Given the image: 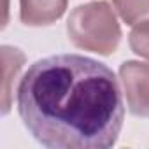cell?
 <instances>
[{"instance_id":"cell-1","label":"cell","mask_w":149,"mask_h":149,"mask_svg":"<svg viewBox=\"0 0 149 149\" xmlns=\"http://www.w3.org/2000/svg\"><path fill=\"white\" fill-rule=\"evenodd\" d=\"M16 93L23 126L46 147L109 149L118 142L125 121L121 88L98 60L83 54L37 60Z\"/></svg>"},{"instance_id":"cell-2","label":"cell","mask_w":149,"mask_h":149,"mask_svg":"<svg viewBox=\"0 0 149 149\" xmlns=\"http://www.w3.org/2000/svg\"><path fill=\"white\" fill-rule=\"evenodd\" d=\"M68 40L84 51L112 54L121 40V26L109 2L98 0L77 6L67 19Z\"/></svg>"},{"instance_id":"cell-3","label":"cell","mask_w":149,"mask_h":149,"mask_svg":"<svg viewBox=\"0 0 149 149\" xmlns=\"http://www.w3.org/2000/svg\"><path fill=\"white\" fill-rule=\"evenodd\" d=\"M126 107L133 116L149 118V65L128 60L119 67Z\"/></svg>"},{"instance_id":"cell-4","label":"cell","mask_w":149,"mask_h":149,"mask_svg":"<svg viewBox=\"0 0 149 149\" xmlns=\"http://www.w3.org/2000/svg\"><path fill=\"white\" fill-rule=\"evenodd\" d=\"M68 0H19V19L26 26H47L67 11Z\"/></svg>"},{"instance_id":"cell-5","label":"cell","mask_w":149,"mask_h":149,"mask_svg":"<svg viewBox=\"0 0 149 149\" xmlns=\"http://www.w3.org/2000/svg\"><path fill=\"white\" fill-rule=\"evenodd\" d=\"M2 70H4V81H2V114H9L13 98H14V83L19 76V72L25 65V54L13 46H2Z\"/></svg>"},{"instance_id":"cell-6","label":"cell","mask_w":149,"mask_h":149,"mask_svg":"<svg viewBox=\"0 0 149 149\" xmlns=\"http://www.w3.org/2000/svg\"><path fill=\"white\" fill-rule=\"evenodd\" d=\"M112 4L119 18L130 26L149 19V0H112Z\"/></svg>"},{"instance_id":"cell-7","label":"cell","mask_w":149,"mask_h":149,"mask_svg":"<svg viewBox=\"0 0 149 149\" xmlns=\"http://www.w3.org/2000/svg\"><path fill=\"white\" fill-rule=\"evenodd\" d=\"M128 44L137 56L149 60V19L133 26L128 35Z\"/></svg>"}]
</instances>
